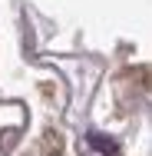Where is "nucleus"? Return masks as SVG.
Instances as JSON below:
<instances>
[{"mask_svg": "<svg viewBox=\"0 0 152 156\" xmlns=\"http://www.w3.org/2000/svg\"><path fill=\"white\" fill-rule=\"evenodd\" d=\"M90 143H93V150H99V153H116V143L106 140L103 133H90Z\"/></svg>", "mask_w": 152, "mask_h": 156, "instance_id": "1", "label": "nucleus"}]
</instances>
